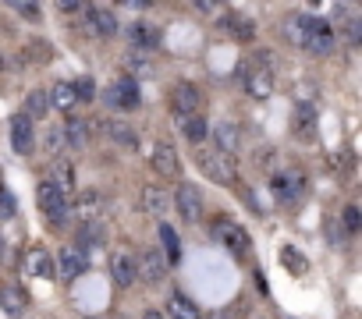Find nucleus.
<instances>
[{
	"instance_id": "nucleus-1",
	"label": "nucleus",
	"mask_w": 362,
	"mask_h": 319,
	"mask_svg": "<svg viewBox=\"0 0 362 319\" xmlns=\"http://www.w3.org/2000/svg\"><path fill=\"white\" fill-rule=\"evenodd\" d=\"M36 199H40V210H43L47 224L61 227V224H64V217H68V195H61V188H57L54 181H40Z\"/></svg>"
},
{
	"instance_id": "nucleus-2",
	"label": "nucleus",
	"mask_w": 362,
	"mask_h": 319,
	"mask_svg": "<svg viewBox=\"0 0 362 319\" xmlns=\"http://www.w3.org/2000/svg\"><path fill=\"white\" fill-rule=\"evenodd\" d=\"M196 164H199V171L210 178V181H217V185H231L235 181V160L231 156H224V152H199L196 156Z\"/></svg>"
},
{
	"instance_id": "nucleus-3",
	"label": "nucleus",
	"mask_w": 362,
	"mask_h": 319,
	"mask_svg": "<svg viewBox=\"0 0 362 319\" xmlns=\"http://www.w3.org/2000/svg\"><path fill=\"white\" fill-rule=\"evenodd\" d=\"M174 206H177V213L185 217L189 224L203 220V210H206L203 192H199L196 185H177V188H174Z\"/></svg>"
},
{
	"instance_id": "nucleus-4",
	"label": "nucleus",
	"mask_w": 362,
	"mask_h": 319,
	"mask_svg": "<svg viewBox=\"0 0 362 319\" xmlns=\"http://www.w3.org/2000/svg\"><path fill=\"white\" fill-rule=\"evenodd\" d=\"M103 100H107V107H114V110H135V107L142 103L139 85H135L132 78H117L114 85H107Z\"/></svg>"
},
{
	"instance_id": "nucleus-5",
	"label": "nucleus",
	"mask_w": 362,
	"mask_h": 319,
	"mask_svg": "<svg viewBox=\"0 0 362 319\" xmlns=\"http://www.w3.org/2000/svg\"><path fill=\"white\" fill-rule=\"evenodd\" d=\"M199 103H203V96H199V89L192 85V82H177L174 85V92H170V107H174V114L185 121V117H192L196 110H199Z\"/></svg>"
},
{
	"instance_id": "nucleus-6",
	"label": "nucleus",
	"mask_w": 362,
	"mask_h": 319,
	"mask_svg": "<svg viewBox=\"0 0 362 319\" xmlns=\"http://www.w3.org/2000/svg\"><path fill=\"white\" fill-rule=\"evenodd\" d=\"M103 192L100 188H82L78 192V199H75V217L82 220V224H89V220H100V213H103Z\"/></svg>"
},
{
	"instance_id": "nucleus-7",
	"label": "nucleus",
	"mask_w": 362,
	"mask_h": 319,
	"mask_svg": "<svg viewBox=\"0 0 362 319\" xmlns=\"http://www.w3.org/2000/svg\"><path fill=\"white\" fill-rule=\"evenodd\" d=\"M214 238H217L221 245H228L231 252H238V255L249 248V234H245L238 224H231V220H217V224H214Z\"/></svg>"
},
{
	"instance_id": "nucleus-8",
	"label": "nucleus",
	"mask_w": 362,
	"mask_h": 319,
	"mask_svg": "<svg viewBox=\"0 0 362 319\" xmlns=\"http://www.w3.org/2000/svg\"><path fill=\"white\" fill-rule=\"evenodd\" d=\"M163 270H167V263H163V252L160 248H146L139 255V263H135V277H142L146 284H156L163 277Z\"/></svg>"
},
{
	"instance_id": "nucleus-9",
	"label": "nucleus",
	"mask_w": 362,
	"mask_h": 319,
	"mask_svg": "<svg viewBox=\"0 0 362 319\" xmlns=\"http://www.w3.org/2000/svg\"><path fill=\"white\" fill-rule=\"evenodd\" d=\"M313 22H316V15H291V18L284 22V40H288L291 47L305 50L309 32H313Z\"/></svg>"
},
{
	"instance_id": "nucleus-10",
	"label": "nucleus",
	"mask_w": 362,
	"mask_h": 319,
	"mask_svg": "<svg viewBox=\"0 0 362 319\" xmlns=\"http://www.w3.org/2000/svg\"><path fill=\"white\" fill-rule=\"evenodd\" d=\"M142 210L163 224V217H167V210H170L167 188H163V185H146V188H142Z\"/></svg>"
},
{
	"instance_id": "nucleus-11",
	"label": "nucleus",
	"mask_w": 362,
	"mask_h": 319,
	"mask_svg": "<svg viewBox=\"0 0 362 319\" xmlns=\"http://www.w3.org/2000/svg\"><path fill=\"white\" fill-rule=\"evenodd\" d=\"M305 50H309V54H316V57H323V54H330V50H334V29H330L323 18H316V22H313V32H309Z\"/></svg>"
},
{
	"instance_id": "nucleus-12",
	"label": "nucleus",
	"mask_w": 362,
	"mask_h": 319,
	"mask_svg": "<svg viewBox=\"0 0 362 319\" xmlns=\"http://www.w3.org/2000/svg\"><path fill=\"white\" fill-rule=\"evenodd\" d=\"M245 89H249L252 100H270V96H274V71L252 68V71L245 75Z\"/></svg>"
},
{
	"instance_id": "nucleus-13",
	"label": "nucleus",
	"mask_w": 362,
	"mask_h": 319,
	"mask_svg": "<svg viewBox=\"0 0 362 319\" xmlns=\"http://www.w3.org/2000/svg\"><path fill=\"white\" fill-rule=\"evenodd\" d=\"M270 192H274L277 203H295V199L302 195V178H298V174H274Z\"/></svg>"
},
{
	"instance_id": "nucleus-14",
	"label": "nucleus",
	"mask_w": 362,
	"mask_h": 319,
	"mask_svg": "<svg viewBox=\"0 0 362 319\" xmlns=\"http://www.w3.org/2000/svg\"><path fill=\"white\" fill-rule=\"evenodd\" d=\"M153 167H156L163 178H174V174L181 171V164H177V149H174L170 142H156V149H153Z\"/></svg>"
},
{
	"instance_id": "nucleus-15",
	"label": "nucleus",
	"mask_w": 362,
	"mask_h": 319,
	"mask_svg": "<svg viewBox=\"0 0 362 319\" xmlns=\"http://www.w3.org/2000/svg\"><path fill=\"white\" fill-rule=\"evenodd\" d=\"M86 25L96 32V36H114L117 32V15L110 8H86Z\"/></svg>"
},
{
	"instance_id": "nucleus-16",
	"label": "nucleus",
	"mask_w": 362,
	"mask_h": 319,
	"mask_svg": "<svg viewBox=\"0 0 362 319\" xmlns=\"http://www.w3.org/2000/svg\"><path fill=\"white\" fill-rule=\"evenodd\" d=\"M295 135L305 138V142L316 138V107H313L309 100H302V103L295 107Z\"/></svg>"
},
{
	"instance_id": "nucleus-17",
	"label": "nucleus",
	"mask_w": 362,
	"mask_h": 319,
	"mask_svg": "<svg viewBox=\"0 0 362 319\" xmlns=\"http://www.w3.org/2000/svg\"><path fill=\"white\" fill-rule=\"evenodd\" d=\"M110 273H114V284H117V287H132V284H135V255L114 252V255H110Z\"/></svg>"
},
{
	"instance_id": "nucleus-18",
	"label": "nucleus",
	"mask_w": 362,
	"mask_h": 319,
	"mask_svg": "<svg viewBox=\"0 0 362 319\" xmlns=\"http://www.w3.org/2000/svg\"><path fill=\"white\" fill-rule=\"evenodd\" d=\"M217 25H224L235 40H242V43H249L252 36H256V25L245 18V15H238V11H228V15H221L217 18Z\"/></svg>"
},
{
	"instance_id": "nucleus-19",
	"label": "nucleus",
	"mask_w": 362,
	"mask_h": 319,
	"mask_svg": "<svg viewBox=\"0 0 362 319\" xmlns=\"http://www.w3.org/2000/svg\"><path fill=\"white\" fill-rule=\"evenodd\" d=\"M47 103L54 107V110H64V114H71L75 110V89H71V82H54L50 85V92H47Z\"/></svg>"
},
{
	"instance_id": "nucleus-20",
	"label": "nucleus",
	"mask_w": 362,
	"mask_h": 319,
	"mask_svg": "<svg viewBox=\"0 0 362 319\" xmlns=\"http://www.w3.org/2000/svg\"><path fill=\"white\" fill-rule=\"evenodd\" d=\"M214 138H217V152H224V156H235L238 145H242V131L235 124H228V121L214 128Z\"/></svg>"
},
{
	"instance_id": "nucleus-21",
	"label": "nucleus",
	"mask_w": 362,
	"mask_h": 319,
	"mask_svg": "<svg viewBox=\"0 0 362 319\" xmlns=\"http://www.w3.org/2000/svg\"><path fill=\"white\" fill-rule=\"evenodd\" d=\"M124 71H128L124 78H132V82H135V78H156V64H153L146 54H135V50L124 57Z\"/></svg>"
},
{
	"instance_id": "nucleus-22",
	"label": "nucleus",
	"mask_w": 362,
	"mask_h": 319,
	"mask_svg": "<svg viewBox=\"0 0 362 319\" xmlns=\"http://www.w3.org/2000/svg\"><path fill=\"white\" fill-rule=\"evenodd\" d=\"M100 245H107V227H103L100 220L82 224V227H78V252H86V248H100Z\"/></svg>"
},
{
	"instance_id": "nucleus-23",
	"label": "nucleus",
	"mask_w": 362,
	"mask_h": 319,
	"mask_svg": "<svg viewBox=\"0 0 362 319\" xmlns=\"http://www.w3.org/2000/svg\"><path fill=\"white\" fill-rule=\"evenodd\" d=\"M0 305H4V312H8V315H22V312H25V305H29V298H25V291H22V287L4 284V287H0Z\"/></svg>"
},
{
	"instance_id": "nucleus-24",
	"label": "nucleus",
	"mask_w": 362,
	"mask_h": 319,
	"mask_svg": "<svg viewBox=\"0 0 362 319\" xmlns=\"http://www.w3.org/2000/svg\"><path fill=\"white\" fill-rule=\"evenodd\" d=\"M11 145H15L18 152H29V149H33V121H29L25 114H18L15 124H11Z\"/></svg>"
},
{
	"instance_id": "nucleus-25",
	"label": "nucleus",
	"mask_w": 362,
	"mask_h": 319,
	"mask_svg": "<svg viewBox=\"0 0 362 319\" xmlns=\"http://www.w3.org/2000/svg\"><path fill=\"white\" fill-rule=\"evenodd\" d=\"M82 270H86V252H78L75 245H68V248L61 252V277H64V280H75Z\"/></svg>"
},
{
	"instance_id": "nucleus-26",
	"label": "nucleus",
	"mask_w": 362,
	"mask_h": 319,
	"mask_svg": "<svg viewBox=\"0 0 362 319\" xmlns=\"http://www.w3.org/2000/svg\"><path fill=\"white\" fill-rule=\"evenodd\" d=\"M128 40H132L135 54H142V50H156V47H160V36H156V29H149V25H132Z\"/></svg>"
},
{
	"instance_id": "nucleus-27",
	"label": "nucleus",
	"mask_w": 362,
	"mask_h": 319,
	"mask_svg": "<svg viewBox=\"0 0 362 319\" xmlns=\"http://www.w3.org/2000/svg\"><path fill=\"white\" fill-rule=\"evenodd\" d=\"M29 270H33L36 277H43V280H50V277L57 273V266H54V259H50L47 248H33V252H29Z\"/></svg>"
},
{
	"instance_id": "nucleus-28",
	"label": "nucleus",
	"mask_w": 362,
	"mask_h": 319,
	"mask_svg": "<svg viewBox=\"0 0 362 319\" xmlns=\"http://www.w3.org/2000/svg\"><path fill=\"white\" fill-rule=\"evenodd\" d=\"M167 315H170V319H199V308H196L185 294H174V298L167 301Z\"/></svg>"
},
{
	"instance_id": "nucleus-29",
	"label": "nucleus",
	"mask_w": 362,
	"mask_h": 319,
	"mask_svg": "<svg viewBox=\"0 0 362 319\" xmlns=\"http://www.w3.org/2000/svg\"><path fill=\"white\" fill-rule=\"evenodd\" d=\"M107 135L121 145H139V131L128 121H107Z\"/></svg>"
},
{
	"instance_id": "nucleus-30",
	"label": "nucleus",
	"mask_w": 362,
	"mask_h": 319,
	"mask_svg": "<svg viewBox=\"0 0 362 319\" xmlns=\"http://www.w3.org/2000/svg\"><path fill=\"white\" fill-rule=\"evenodd\" d=\"M47 110H50L47 92H43V89H33L29 100H25V117H29V121H40V117H47Z\"/></svg>"
},
{
	"instance_id": "nucleus-31",
	"label": "nucleus",
	"mask_w": 362,
	"mask_h": 319,
	"mask_svg": "<svg viewBox=\"0 0 362 319\" xmlns=\"http://www.w3.org/2000/svg\"><path fill=\"white\" fill-rule=\"evenodd\" d=\"M181 135H185L189 142H203V138L210 135V124H206L199 114H192V117H185V131H181Z\"/></svg>"
},
{
	"instance_id": "nucleus-32",
	"label": "nucleus",
	"mask_w": 362,
	"mask_h": 319,
	"mask_svg": "<svg viewBox=\"0 0 362 319\" xmlns=\"http://www.w3.org/2000/svg\"><path fill=\"white\" fill-rule=\"evenodd\" d=\"M54 174H57L54 185L61 188V195H68V192L75 188V171H71V164H68V160H57V171H54Z\"/></svg>"
},
{
	"instance_id": "nucleus-33",
	"label": "nucleus",
	"mask_w": 362,
	"mask_h": 319,
	"mask_svg": "<svg viewBox=\"0 0 362 319\" xmlns=\"http://www.w3.org/2000/svg\"><path fill=\"white\" fill-rule=\"evenodd\" d=\"M86 128H89V124H86L82 117H71L68 128H64V142H71V145H86V138H89Z\"/></svg>"
},
{
	"instance_id": "nucleus-34",
	"label": "nucleus",
	"mask_w": 362,
	"mask_h": 319,
	"mask_svg": "<svg viewBox=\"0 0 362 319\" xmlns=\"http://www.w3.org/2000/svg\"><path fill=\"white\" fill-rule=\"evenodd\" d=\"M160 241H163V248H167V259H177L181 252H177V234L167 227V224H160Z\"/></svg>"
},
{
	"instance_id": "nucleus-35",
	"label": "nucleus",
	"mask_w": 362,
	"mask_h": 319,
	"mask_svg": "<svg viewBox=\"0 0 362 319\" xmlns=\"http://www.w3.org/2000/svg\"><path fill=\"white\" fill-rule=\"evenodd\" d=\"M341 220H344V231H348V234H355V231L362 227V217H358V206H344V213H341Z\"/></svg>"
},
{
	"instance_id": "nucleus-36",
	"label": "nucleus",
	"mask_w": 362,
	"mask_h": 319,
	"mask_svg": "<svg viewBox=\"0 0 362 319\" xmlns=\"http://www.w3.org/2000/svg\"><path fill=\"white\" fill-rule=\"evenodd\" d=\"M43 145H47V152H61L64 149V131L61 128H50L47 138H43Z\"/></svg>"
},
{
	"instance_id": "nucleus-37",
	"label": "nucleus",
	"mask_w": 362,
	"mask_h": 319,
	"mask_svg": "<svg viewBox=\"0 0 362 319\" xmlns=\"http://www.w3.org/2000/svg\"><path fill=\"white\" fill-rule=\"evenodd\" d=\"M75 89V100H93V82L89 78H82L78 85H71Z\"/></svg>"
},
{
	"instance_id": "nucleus-38",
	"label": "nucleus",
	"mask_w": 362,
	"mask_h": 319,
	"mask_svg": "<svg viewBox=\"0 0 362 319\" xmlns=\"http://www.w3.org/2000/svg\"><path fill=\"white\" fill-rule=\"evenodd\" d=\"M15 11L25 15L29 22H40V8H36V4H15Z\"/></svg>"
},
{
	"instance_id": "nucleus-39",
	"label": "nucleus",
	"mask_w": 362,
	"mask_h": 319,
	"mask_svg": "<svg viewBox=\"0 0 362 319\" xmlns=\"http://www.w3.org/2000/svg\"><path fill=\"white\" fill-rule=\"evenodd\" d=\"M358 40H362V22H358V18H351V25H348V43H351V47H358Z\"/></svg>"
},
{
	"instance_id": "nucleus-40",
	"label": "nucleus",
	"mask_w": 362,
	"mask_h": 319,
	"mask_svg": "<svg viewBox=\"0 0 362 319\" xmlns=\"http://www.w3.org/2000/svg\"><path fill=\"white\" fill-rule=\"evenodd\" d=\"M0 213H4V217H15V203H11V195H8L4 188H0Z\"/></svg>"
},
{
	"instance_id": "nucleus-41",
	"label": "nucleus",
	"mask_w": 362,
	"mask_h": 319,
	"mask_svg": "<svg viewBox=\"0 0 362 319\" xmlns=\"http://www.w3.org/2000/svg\"><path fill=\"white\" fill-rule=\"evenodd\" d=\"M274 160H277V149H259V167H274Z\"/></svg>"
},
{
	"instance_id": "nucleus-42",
	"label": "nucleus",
	"mask_w": 362,
	"mask_h": 319,
	"mask_svg": "<svg viewBox=\"0 0 362 319\" xmlns=\"http://www.w3.org/2000/svg\"><path fill=\"white\" fill-rule=\"evenodd\" d=\"M68 15H75V11H86V4H71V0H68V4H61Z\"/></svg>"
},
{
	"instance_id": "nucleus-43",
	"label": "nucleus",
	"mask_w": 362,
	"mask_h": 319,
	"mask_svg": "<svg viewBox=\"0 0 362 319\" xmlns=\"http://www.w3.org/2000/svg\"><path fill=\"white\" fill-rule=\"evenodd\" d=\"M142 319H163V312H156V308H149V312H146Z\"/></svg>"
},
{
	"instance_id": "nucleus-44",
	"label": "nucleus",
	"mask_w": 362,
	"mask_h": 319,
	"mask_svg": "<svg viewBox=\"0 0 362 319\" xmlns=\"http://www.w3.org/2000/svg\"><path fill=\"white\" fill-rule=\"evenodd\" d=\"M4 252H8V245H4V234H0V259H4Z\"/></svg>"
},
{
	"instance_id": "nucleus-45",
	"label": "nucleus",
	"mask_w": 362,
	"mask_h": 319,
	"mask_svg": "<svg viewBox=\"0 0 362 319\" xmlns=\"http://www.w3.org/2000/svg\"><path fill=\"white\" fill-rule=\"evenodd\" d=\"M0 71H4V54H0Z\"/></svg>"
}]
</instances>
